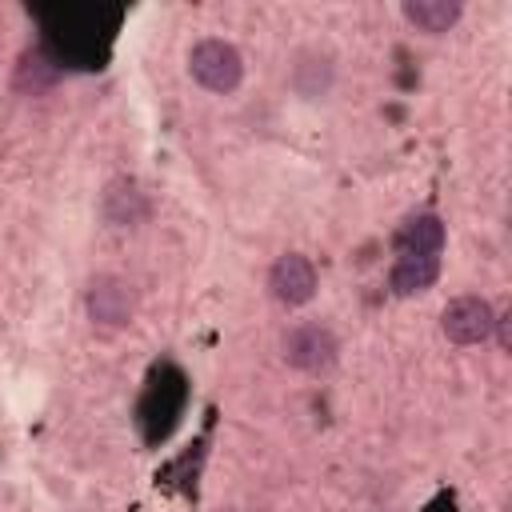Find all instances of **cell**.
I'll return each mask as SVG.
<instances>
[{"mask_svg":"<svg viewBox=\"0 0 512 512\" xmlns=\"http://www.w3.org/2000/svg\"><path fill=\"white\" fill-rule=\"evenodd\" d=\"M440 276V256H420V252H400L392 272H388V284L396 296H420L436 284Z\"/></svg>","mask_w":512,"mask_h":512,"instance_id":"obj_7","label":"cell"},{"mask_svg":"<svg viewBox=\"0 0 512 512\" xmlns=\"http://www.w3.org/2000/svg\"><path fill=\"white\" fill-rule=\"evenodd\" d=\"M280 348H284V360H288L296 372H328V368L336 364V356H340L336 332H332L328 324H320V320H300V324H292V328L284 332Z\"/></svg>","mask_w":512,"mask_h":512,"instance_id":"obj_2","label":"cell"},{"mask_svg":"<svg viewBox=\"0 0 512 512\" xmlns=\"http://www.w3.org/2000/svg\"><path fill=\"white\" fill-rule=\"evenodd\" d=\"M188 72H192V80L200 88L224 96V92H236L240 88V80H244V56H240L236 44H228L220 36H204L188 52Z\"/></svg>","mask_w":512,"mask_h":512,"instance_id":"obj_1","label":"cell"},{"mask_svg":"<svg viewBox=\"0 0 512 512\" xmlns=\"http://www.w3.org/2000/svg\"><path fill=\"white\" fill-rule=\"evenodd\" d=\"M404 20L424 36H444L460 20V0H404Z\"/></svg>","mask_w":512,"mask_h":512,"instance_id":"obj_8","label":"cell"},{"mask_svg":"<svg viewBox=\"0 0 512 512\" xmlns=\"http://www.w3.org/2000/svg\"><path fill=\"white\" fill-rule=\"evenodd\" d=\"M84 304H88V320H92L96 328H108V332L128 328L132 316H136V292H132V284H128L124 276H116V272L92 276Z\"/></svg>","mask_w":512,"mask_h":512,"instance_id":"obj_3","label":"cell"},{"mask_svg":"<svg viewBox=\"0 0 512 512\" xmlns=\"http://www.w3.org/2000/svg\"><path fill=\"white\" fill-rule=\"evenodd\" d=\"M104 216L116 228H132V224H140L148 216V200L136 188V180H112L108 184V192H104Z\"/></svg>","mask_w":512,"mask_h":512,"instance_id":"obj_9","label":"cell"},{"mask_svg":"<svg viewBox=\"0 0 512 512\" xmlns=\"http://www.w3.org/2000/svg\"><path fill=\"white\" fill-rule=\"evenodd\" d=\"M444 240H448V228H444V220H440L436 212H416V216H408V220L396 228V236H392L396 252H420V256H440V252H444Z\"/></svg>","mask_w":512,"mask_h":512,"instance_id":"obj_6","label":"cell"},{"mask_svg":"<svg viewBox=\"0 0 512 512\" xmlns=\"http://www.w3.org/2000/svg\"><path fill=\"white\" fill-rule=\"evenodd\" d=\"M440 332L452 344H484L496 332V312L484 296H456L440 312Z\"/></svg>","mask_w":512,"mask_h":512,"instance_id":"obj_4","label":"cell"},{"mask_svg":"<svg viewBox=\"0 0 512 512\" xmlns=\"http://www.w3.org/2000/svg\"><path fill=\"white\" fill-rule=\"evenodd\" d=\"M268 288H272V296H276L280 304H288V308L308 304V300L316 296V268H312V260L300 256V252H284V256L272 264V272H268Z\"/></svg>","mask_w":512,"mask_h":512,"instance_id":"obj_5","label":"cell"}]
</instances>
